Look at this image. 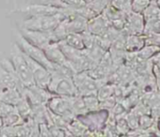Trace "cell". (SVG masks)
<instances>
[{
	"label": "cell",
	"instance_id": "1",
	"mask_svg": "<svg viewBox=\"0 0 160 137\" xmlns=\"http://www.w3.org/2000/svg\"><path fill=\"white\" fill-rule=\"evenodd\" d=\"M10 61L14 67L18 79L23 87L35 85L32 71L25 59L24 53L17 43H13L10 50Z\"/></svg>",
	"mask_w": 160,
	"mask_h": 137
},
{
	"label": "cell",
	"instance_id": "2",
	"mask_svg": "<svg viewBox=\"0 0 160 137\" xmlns=\"http://www.w3.org/2000/svg\"><path fill=\"white\" fill-rule=\"evenodd\" d=\"M75 8H71L68 12L59 13L55 15L49 16H30L21 24L20 28L37 31H52L53 30L62 20H64L69 13H71Z\"/></svg>",
	"mask_w": 160,
	"mask_h": 137
},
{
	"label": "cell",
	"instance_id": "3",
	"mask_svg": "<svg viewBox=\"0 0 160 137\" xmlns=\"http://www.w3.org/2000/svg\"><path fill=\"white\" fill-rule=\"evenodd\" d=\"M16 43L26 55H28L35 61L44 66L50 72L53 70L55 64L48 59V57L45 55V52L42 49L29 42L20 32H16Z\"/></svg>",
	"mask_w": 160,
	"mask_h": 137
},
{
	"label": "cell",
	"instance_id": "4",
	"mask_svg": "<svg viewBox=\"0 0 160 137\" xmlns=\"http://www.w3.org/2000/svg\"><path fill=\"white\" fill-rule=\"evenodd\" d=\"M52 94L65 97H75L79 95L78 89L72 77L52 75L47 88Z\"/></svg>",
	"mask_w": 160,
	"mask_h": 137
},
{
	"label": "cell",
	"instance_id": "5",
	"mask_svg": "<svg viewBox=\"0 0 160 137\" xmlns=\"http://www.w3.org/2000/svg\"><path fill=\"white\" fill-rule=\"evenodd\" d=\"M73 82L82 97L97 95L98 88L102 86L99 80L93 78L88 71H79L72 76Z\"/></svg>",
	"mask_w": 160,
	"mask_h": 137
},
{
	"label": "cell",
	"instance_id": "6",
	"mask_svg": "<svg viewBox=\"0 0 160 137\" xmlns=\"http://www.w3.org/2000/svg\"><path fill=\"white\" fill-rule=\"evenodd\" d=\"M70 100L71 97L53 95L47 103L48 108L52 113L62 116L64 119L68 123H69L72 119L76 118V116L72 113L70 108Z\"/></svg>",
	"mask_w": 160,
	"mask_h": 137
},
{
	"label": "cell",
	"instance_id": "7",
	"mask_svg": "<svg viewBox=\"0 0 160 137\" xmlns=\"http://www.w3.org/2000/svg\"><path fill=\"white\" fill-rule=\"evenodd\" d=\"M22 95L28 101L31 106L46 105L49 100L53 96L48 89L42 88L37 85L24 87L22 90Z\"/></svg>",
	"mask_w": 160,
	"mask_h": 137
},
{
	"label": "cell",
	"instance_id": "8",
	"mask_svg": "<svg viewBox=\"0 0 160 137\" xmlns=\"http://www.w3.org/2000/svg\"><path fill=\"white\" fill-rule=\"evenodd\" d=\"M71 8H57L39 4H28L24 7L18 8L17 10L29 16H49L68 12Z\"/></svg>",
	"mask_w": 160,
	"mask_h": 137
},
{
	"label": "cell",
	"instance_id": "9",
	"mask_svg": "<svg viewBox=\"0 0 160 137\" xmlns=\"http://www.w3.org/2000/svg\"><path fill=\"white\" fill-rule=\"evenodd\" d=\"M20 33L32 44L35 46L42 49H44L52 42H56L52 36V31H37V30H28L20 28Z\"/></svg>",
	"mask_w": 160,
	"mask_h": 137
},
{
	"label": "cell",
	"instance_id": "10",
	"mask_svg": "<svg viewBox=\"0 0 160 137\" xmlns=\"http://www.w3.org/2000/svg\"><path fill=\"white\" fill-rule=\"evenodd\" d=\"M25 59L29 65V68L32 71V75L34 78V82L35 85L42 87V88H48V85L51 81L52 75L51 72L41 64H39L38 62L35 61L34 59H32L31 57H29L28 55H26L24 54Z\"/></svg>",
	"mask_w": 160,
	"mask_h": 137
},
{
	"label": "cell",
	"instance_id": "11",
	"mask_svg": "<svg viewBox=\"0 0 160 137\" xmlns=\"http://www.w3.org/2000/svg\"><path fill=\"white\" fill-rule=\"evenodd\" d=\"M23 87L18 77L0 64V90L5 88H18L22 92Z\"/></svg>",
	"mask_w": 160,
	"mask_h": 137
},
{
	"label": "cell",
	"instance_id": "12",
	"mask_svg": "<svg viewBox=\"0 0 160 137\" xmlns=\"http://www.w3.org/2000/svg\"><path fill=\"white\" fill-rule=\"evenodd\" d=\"M109 27V21L104 15H96L87 21V31L95 36L101 35Z\"/></svg>",
	"mask_w": 160,
	"mask_h": 137
},
{
	"label": "cell",
	"instance_id": "13",
	"mask_svg": "<svg viewBox=\"0 0 160 137\" xmlns=\"http://www.w3.org/2000/svg\"><path fill=\"white\" fill-rule=\"evenodd\" d=\"M45 55L48 57V59L57 65H65L67 63H68V61L67 60L65 55L63 54V52L61 51L58 42H52L50 43L45 49H44Z\"/></svg>",
	"mask_w": 160,
	"mask_h": 137
},
{
	"label": "cell",
	"instance_id": "14",
	"mask_svg": "<svg viewBox=\"0 0 160 137\" xmlns=\"http://www.w3.org/2000/svg\"><path fill=\"white\" fill-rule=\"evenodd\" d=\"M22 98V92L18 88H5L0 90V100L8 104L15 106Z\"/></svg>",
	"mask_w": 160,
	"mask_h": 137
},
{
	"label": "cell",
	"instance_id": "15",
	"mask_svg": "<svg viewBox=\"0 0 160 137\" xmlns=\"http://www.w3.org/2000/svg\"><path fill=\"white\" fill-rule=\"evenodd\" d=\"M67 130L69 132V134L73 136H79V135H85L88 128L76 117L74 119H72L67 127Z\"/></svg>",
	"mask_w": 160,
	"mask_h": 137
},
{
	"label": "cell",
	"instance_id": "16",
	"mask_svg": "<svg viewBox=\"0 0 160 137\" xmlns=\"http://www.w3.org/2000/svg\"><path fill=\"white\" fill-rule=\"evenodd\" d=\"M16 111L18 112V114L21 116V118L25 121L26 119L32 118V106L31 104L28 103V101L25 98H22V100L15 105Z\"/></svg>",
	"mask_w": 160,
	"mask_h": 137
},
{
	"label": "cell",
	"instance_id": "17",
	"mask_svg": "<svg viewBox=\"0 0 160 137\" xmlns=\"http://www.w3.org/2000/svg\"><path fill=\"white\" fill-rule=\"evenodd\" d=\"M63 40L67 44H68L69 46H71L75 49H79V50L85 49L82 33H68Z\"/></svg>",
	"mask_w": 160,
	"mask_h": 137
},
{
	"label": "cell",
	"instance_id": "18",
	"mask_svg": "<svg viewBox=\"0 0 160 137\" xmlns=\"http://www.w3.org/2000/svg\"><path fill=\"white\" fill-rule=\"evenodd\" d=\"M3 119V126H16L24 123V120L21 118L17 111H14L5 117L2 118Z\"/></svg>",
	"mask_w": 160,
	"mask_h": 137
},
{
	"label": "cell",
	"instance_id": "19",
	"mask_svg": "<svg viewBox=\"0 0 160 137\" xmlns=\"http://www.w3.org/2000/svg\"><path fill=\"white\" fill-rule=\"evenodd\" d=\"M83 102L85 103V106L89 112H98L100 108L99 100L98 99L97 95H90V96H84L82 97Z\"/></svg>",
	"mask_w": 160,
	"mask_h": 137
},
{
	"label": "cell",
	"instance_id": "20",
	"mask_svg": "<svg viewBox=\"0 0 160 137\" xmlns=\"http://www.w3.org/2000/svg\"><path fill=\"white\" fill-rule=\"evenodd\" d=\"M113 91H114V88L112 86L102 85L98 90V94H97L98 99L99 100V102H103L105 100H108V99L112 98Z\"/></svg>",
	"mask_w": 160,
	"mask_h": 137
},
{
	"label": "cell",
	"instance_id": "21",
	"mask_svg": "<svg viewBox=\"0 0 160 137\" xmlns=\"http://www.w3.org/2000/svg\"><path fill=\"white\" fill-rule=\"evenodd\" d=\"M29 4H39L57 8H68L63 0H29Z\"/></svg>",
	"mask_w": 160,
	"mask_h": 137
},
{
	"label": "cell",
	"instance_id": "22",
	"mask_svg": "<svg viewBox=\"0 0 160 137\" xmlns=\"http://www.w3.org/2000/svg\"><path fill=\"white\" fill-rule=\"evenodd\" d=\"M16 111V108L14 105H11V104H8L7 103H4L0 100V116L3 118L12 112Z\"/></svg>",
	"mask_w": 160,
	"mask_h": 137
},
{
	"label": "cell",
	"instance_id": "23",
	"mask_svg": "<svg viewBox=\"0 0 160 137\" xmlns=\"http://www.w3.org/2000/svg\"><path fill=\"white\" fill-rule=\"evenodd\" d=\"M63 2L68 8H79L86 4L84 0H63Z\"/></svg>",
	"mask_w": 160,
	"mask_h": 137
},
{
	"label": "cell",
	"instance_id": "24",
	"mask_svg": "<svg viewBox=\"0 0 160 137\" xmlns=\"http://www.w3.org/2000/svg\"><path fill=\"white\" fill-rule=\"evenodd\" d=\"M3 127V119H2V117L0 116V129Z\"/></svg>",
	"mask_w": 160,
	"mask_h": 137
}]
</instances>
